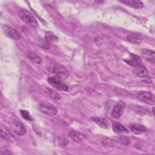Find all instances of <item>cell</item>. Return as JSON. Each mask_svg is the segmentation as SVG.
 <instances>
[{
	"instance_id": "obj_12",
	"label": "cell",
	"mask_w": 155,
	"mask_h": 155,
	"mask_svg": "<svg viewBox=\"0 0 155 155\" xmlns=\"http://www.w3.org/2000/svg\"><path fill=\"white\" fill-rule=\"evenodd\" d=\"M92 120L101 128L107 129L110 127V124L108 120L104 117H94L92 118Z\"/></svg>"
},
{
	"instance_id": "obj_25",
	"label": "cell",
	"mask_w": 155,
	"mask_h": 155,
	"mask_svg": "<svg viewBox=\"0 0 155 155\" xmlns=\"http://www.w3.org/2000/svg\"><path fill=\"white\" fill-rule=\"evenodd\" d=\"M0 154H13V153H12L11 151H10L9 150L5 149V150H2L1 151Z\"/></svg>"
},
{
	"instance_id": "obj_19",
	"label": "cell",
	"mask_w": 155,
	"mask_h": 155,
	"mask_svg": "<svg viewBox=\"0 0 155 155\" xmlns=\"http://www.w3.org/2000/svg\"><path fill=\"white\" fill-rule=\"evenodd\" d=\"M45 39L46 42L50 44L51 42H56L58 41V38L52 32L47 31L45 34Z\"/></svg>"
},
{
	"instance_id": "obj_20",
	"label": "cell",
	"mask_w": 155,
	"mask_h": 155,
	"mask_svg": "<svg viewBox=\"0 0 155 155\" xmlns=\"http://www.w3.org/2000/svg\"><path fill=\"white\" fill-rule=\"evenodd\" d=\"M27 57L30 59L31 61L36 64H40L41 62V58L37 55L35 53L33 52H29L27 53Z\"/></svg>"
},
{
	"instance_id": "obj_8",
	"label": "cell",
	"mask_w": 155,
	"mask_h": 155,
	"mask_svg": "<svg viewBox=\"0 0 155 155\" xmlns=\"http://www.w3.org/2000/svg\"><path fill=\"white\" fill-rule=\"evenodd\" d=\"M12 128L15 133L18 136H23L26 134L27 130L24 125L18 120H14L12 123Z\"/></svg>"
},
{
	"instance_id": "obj_1",
	"label": "cell",
	"mask_w": 155,
	"mask_h": 155,
	"mask_svg": "<svg viewBox=\"0 0 155 155\" xmlns=\"http://www.w3.org/2000/svg\"><path fill=\"white\" fill-rule=\"evenodd\" d=\"M19 16L24 22H25L30 26L33 28H36L38 26V23L36 19L33 16V15L27 10L21 9L19 11Z\"/></svg>"
},
{
	"instance_id": "obj_14",
	"label": "cell",
	"mask_w": 155,
	"mask_h": 155,
	"mask_svg": "<svg viewBox=\"0 0 155 155\" xmlns=\"http://www.w3.org/2000/svg\"><path fill=\"white\" fill-rule=\"evenodd\" d=\"M120 2L125 5L129 7H131L134 8H141L143 7V4L140 1H132V0H123L120 1Z\"/></svg>"
},
{
	"instance_id": "obj_24",
	"label": "cell",
	"mask_w": 155,
	"mask_h": 155,
	"mask_svg": "<svg viewBox=\"0 0 155 155\" xmlns=\"http://www.w3.org/2000/svg\"><path fill=\"white\" fill-rule=\"evenodd\" d=\"M101 143L104 147H112L113 145L114 141L113 139L110 138H104L101 141Z\"/></svg>"
},
{
	"instance_id": "obj_16",
	"label": "cell",
	"mask_w": 155,
	"mask_h": 155,
	"mask_svg": "<svg viewBox=\"0 0 155 155\" xmlns=\"http://www.w3.org/2000/svg\"><path fill=\"white\" fill-rule=\"evenodd\" d=\"M134 71L136 74L140 78H145L148 76V71L143 64L134 67Z\"/></svg>"
},
{
	"instance_id": "obj_11",
	"label": "cell",
	"mask_w": 155,
	"mask_h": 155,
	"mask_svg": "<svg viewBox=\"0 0 155 155\" xmlns=\"http://www.w3.org/2000/svg\"><path fill=\"white\" fill-rule=\"evenodd\" d=\"M125 61L129 65H130L131 66L133 67H136L139 65H140L142 64V61L140 59V58L134 54H131L130 55V58L127 60H125Z\"/></svg>"
},
{
	"instance_id": "obj_9",
	"label": "cell",
	"mask_w": 155,
	"mask_h": 155,
	"mask_svg": "<svg viewBox=\"0 0 155 155\" xmlns=\"http://www.w3.org/2000/svg\"><path fill=\"white\" fill-rule=\"evenodd\" d=\"M129 127L131 131L135 134H140L147 131V128L144 125L138 123H133Z\"/></svg>"
},
{
	"instance_id": "obj_18",
	"label": "cell",
	"mask_w": 155,
	"mask_h": 155,
	"mask_svg": "<svg viewBox=\"0 0 155 155\" xmlns=\"http://www.w3.org/2000/svg\"><path fill=\"white\" fill-rule=\"evenodd\" d=\"M127 40L134 44H140L142 42V38L137 35H134V34H131V35H129L127 36Z\"/></svg>"
},
{
	"instance_id": "obj_2",
	"label": "cell",
	"mask_w": 155,
	"mask_h": 155,
	"mask_svg": "<svg viewBox=\"0 0 155 155\" xmlns=\"http://www.w3.org/2000/svg\"><path fill=\"white\" fill-rule=\"evenodd\" d=\"M47 82L56 90L65 91L68 90V86L65 83H64L62 79L56 76L48 78Z\"/></svg>"
},
{
	"instance_id": "obj_15",
	"label": "cell",
	"mask_w": 155,
	"mask_h": 155,
	"mask_svg": "<svg viewBox=\"0 0 155 155\" xmlns=\"http://www.w3.org/2000/svg\"><path fill=\"white\" fill-rule=\"evenodd\" d=\"M113 130L114 133L118 134H122V133H128L129 131L127 128L122 124L119 122H114L112 125Z\"/></svg>"
},
{
	"instance_id": "obj_21",
	"label": "cell",
	"mask_w": 155,
	"mask_h": 155,
	"mask_svg": "<svg viewBox=\"0 0 155 155\" xmlns=\"http://www.w3.org/2000/svg\"><path fill=\"white\" fill-rule=\"evenodd\" d=\"M48 93L50 95V96L53 99H56V100H59L61 98V95L57 93L56 91H55L54 90H52V89H48Z\"/></svg>"
},
{
	"instance_id": "obj_5",
	"label": "cell",
	"mask_w": 155,
	"mask_h": 155,
	"mask_svg": "<svg viewBox=\"0 0 155 155\" xmlns=\"http://www.w3.org/2000/svg\"><path fill=\"white\" fill-rule=\"evenodd\" d=\"M125 107V104L122 101L117 102L111 110V116L114 119L119 118L123 114Z\"/></svg>"
},
{
	"instance_id": "obj_22",
	"label": "cell",
	"mask_w": 155,
	"mask_h": 155,
	"mask_svg": "<svg viewBox=\"0 0 155 155\" xmlns=\"http://www.w3.org/2000/svg\"><path fill=\"white\" fill-rule=\"evenodd\" d=\"M20 113L22 116V117L27 120L31 121L33 120V118L31 117V116L30 115V114L27 111V110H20Z\"/></svg>"
},
{
	"instance_id": "obj_10",
	"label": "cell",
	"mask_w": 155,
	"mask_h": 155,
	"mask_svg": "<svg viewBox=\"0 0 155 155\" xmlns=\"http://www.w3.org/2000/svg\"><path fill=\"white\" fill-rule=\"evenodd\" d=\"M142 57L148 62L154 63L155 61V53L153 50L143 49L141 52Z\"/></svg>"
},
{
	"instance_id": "obj_7",
	"label": "cell",
	"mask_w": 155,
	"mask_h": 155,
	"mask_svg": "<svg viewBox=\"0 0 155 155\" xmlns=\"http://www.w3.org/2000/svg\"><path fill=\"white\" fill-rule=\"evenodd\" d=\"M3 31L8 37L13 39L18 40L21 38V35L19 34V33L11 27H9L8 25H4Z\"/></svg>"
},
{
	"instance_id": "obj_4",
	"label": "cell",
	"mask_w": 155,
	"mask_h": 155,
	"mask_svg": "<svg viewBox=\"0 0 155 155\" xmlns=\"http://www.w3.org/2000/svg\"><path fill=\"white\" fill-rule=\"evenodd\" d=\"M38 109L42 113L49 116H54L58 113V110L54 105L47 103L40 104L38 106Z\"/></svg>"
},
{
	"instance_id": "obj_17",
	"label": "cell",
	"mask_w": 155,
	"mask_h": 155,
	"mask_svg": "<svg viewBox=\"0 0 155 155\" xmlns=\"http://www.w3.org/2000/svg\"><path fill=\"white\" fill-rule=\"evenodd\" d=\"M1 136L3 139L7 142H13L14 140V137L13 135L5 127L3 126H1Z\"/></svg>"
},
{
	"instance_id": "obj_23",
	"label": "cell",
	"mask_w": 155,
	"mask_h": 155,
	"mask_svg": "<svg viewBox=\"0 0 155 155\" xmlns=\"http://www.w3.org/2000/svg\"><path fill=\"white\" fill-rule=\"evenodd\" d=\"M117 140H118L119 142H120V143H123L125 145H127L130 144V143L131 142L130 139L125 136H119L118 137Z\"/></svg>"
},
{
	"instance_id": "obj_3",
	"label": "cell",
	"mask_w": 155,
	"mask_h": 155,
	"mask_svg": "<svg viewBox=\"0 0 155 155\" xmlns=\"http://www.w3.org/2000/svg\"><path fill=\"white\" fill-rule=\"evenodd\" d=\"M137 97L139 100L148 105L155 104L154 95L150 91H140L137 93Z\"/></svg>"
},
{
	"instance_id": "obj_13",
	"label": "cell",
	"mask_w": 155,
	"mask_h": 155,
	"mask_svg": "<svg viewBox=\"0 0 155 155\" xmlns=\"http://www.w3.org/2000/svg\"><path fill=\"white\" fill-rule=\"evenodd\" d=\"M69 137L74 142L77 143H81L84 141L85 137L84 135L81 134L79 132H77L74 130H71L69 132Z\"/></svg>"
},
{
	"instance_id": "obj_6",
	"label": "cell",
	"mask_w": 155,
	"mask_h": 155,
	"mask_svg": "<svg viewBox=\"0 0 155 155\" xmlns=\"http://www.w3.org/2000/svg\"><path fill=\"white\" fill-rule=\"evenodd\" d=\"M51 72L56 76V77L61 79H65L69 76L67 70L63 66L61 65L54 66L53 68H52Z\"/></svg>"
}]
</instances>
